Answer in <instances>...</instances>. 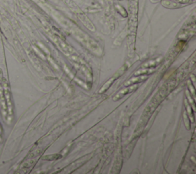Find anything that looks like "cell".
<instances>
[{
  "label": "cell",
  "mask_w": 196,
  "mask_h": 174,
  "mask_svg": "<svg viewBox=\"0 0 196 174\" xmlns=\"http://www.w3.org/2000/svg\"><path fill=\"white\" fill-rule=\"evenodd\" d=\"M184 121H185V126H186V127H187V129L189 130V127H190V126H189V121L190 120H189V118H187V116H186V111H185V113H184Z\"/></svg>",
  "instance_id": "obj_10"
},
{
  "label": "cell",
  "mask_w": 196,
  "mask_h": 174,
  "mask_svg": "<svg viewBox=\"0 0 196 174\" xmlns=\"http://www.w3.org/2000/svg\"><path fill=\"white\" fill-rule=\"evenodd\" d=\"M147 78H148V76L147 75H144V76L138 75V77H136V78H131L130 80L126 81V82L124 83V86H126H126L135 85V84H139V83L142 82V81L146 80Z\"/></svg>",
  "instance_id": "obj_4"
},
{
  "label": "cell",
  "mask_w": 196,
  "mask_h": 174,
  "mask_svg": "<svg viewBox=\"0 0 196 174\" xmlns=\"http://www.w3.org/2000/svg\"><path fill=\"white\" fill-rule=\"evenodd\" d=\"M3 90H4V95H5V99L6 100V102L5 103H7L8 106V111L11 116H12V100H11V95H10V91H9V85H8L7 81L5 79H3Z\"/></svg>",
  "instance_id": "obj_2"
},
{
  "label": "cell",
  "mask_w": 196,
  "mask_h": 174,
  "mask_svg": "<svg viewBox=\"0 0 196 174\" xmlns=\"http://www.w3.org/2000/svg\"><path fill=\"white\" fill-rule=\"evenodd\" d=\"M155 71L154 68H150V69H147V68H142V69H140L138 70L137 71H136L134 73V75L138 76V75H142L143 74H151L152 73L153 71Z\"/></svg>",
  "instance_id": "obj_7"
},
{
  "label": "cell",
  "mask_w": 196,
  "mask_h": 174,
  "mask_svg": "<svg viewBox=\"0 0 196 174\" xmlns=\"http://www.w3.org/2000/svg\"><path fill=\"white\" fill-rule=\"evenodd\" d=\"M79 19H81V20L84 22V25H85V26H86L87 27L90 29V30H91V31L95 30L94 26H93V24L91 23V21H90V20L87 18V16H85V15H79Z\"/></svg>",
  "instance_id": "obj_5"
},
{
  "label": "cell",
  "mask_w": 196,
  "mask_h": 174,
  "mask_svg": "<svg viewBox=\"0 0 196 174\" xmlns=\"http://www.w3.org/2000/svg\"><path fill=\"white\" fill-rule=\"evenodd\" d=\"M2 134V129H1V127H0V134Z\"/></svg>",
  "instance_id": "obj_13"
},
{
  "label": "cell",
  "mask_w": 196,
  "mask_h": 174,
  "mask_svg": "<svg viewBox=\"0 0 196 174\" xmlns=\"http://www.w3.org/2000/svg\"><path fill=\"white\" fill-rule=\"evenodd\" d=\"M186 96H187V97L189 98V101L191 102V103H192V104H193V108H194V111H195V104H194V103H195V101H194L193 100L191 99V96H190V94H189V91H186Z\"/></svg>",
  "instance_id": "obj_11"
},
{
  "label": "cell",
  "mask_w": 196,
  "mask_h": 174,
  "mask_svg": "<svg viewBox=\"0 0 196 174\" xmlns=\"http://www.w3.org/2000/svg\"><path fill=\"white\" fill-rule=\"evenodd\" d=\"M126 87H127V86H126ZM138 87H139V85H138V84H135V85H130V87H126L125 89H123L121 90V91H119L115 95L114 97H113V101H119V99H121L122 97H124L126 94H129V93H131V92H133V91H135V90L137 89Z\"/></svg>",
  "instance_id": "obj_3"
},
{
  "label": "cell",
  "mask_w": 196,
  "mask_h": 174,
  "mask_svg": "<svg viewBox=\"0 0 196 174\" xmlns=\"http://www.w3.org/2000/svg\"><path fill=\"white\" fill-rule=\"evenodd\" d=\"M162 5L165 6V7L167 8H178V7H181L182 5H179V4L178 3H171L170 1H163L162 2Z\"/></svg>",
  "instance_id": "obj_8"
},
{
  "label": "cell",
  "mask_w": 196,
  "mask_h": 174,
  "mask_svg": "<svg viewBox=\"0 0 196 174\" xmlns=\"http://www.w3.org/2000/svg\"><path fill=\"white\" fill-rule=\"evenodd\" d=\"M126 68H125V67H122L121 68H119V70L117 71V73H115L114 75L113 76L112 78H110V79H109V80H108L105 84H104V85H103V87H101V90H100V91H99V93L101 94V93H103V92L107 91L109 89V87H110V86H111V85L113 83V81H114L116 79H117L118 78H119V77H120V76L124 73V71H126Z\"/></svg>",
  "instance_id": "obj_1"
},
{
  "label": "cell",
  "mask_w": 196,
  "mask_h": 174,
  "mask_svg": "<svg viewBox=\"0 0 196 174\" xmlns=\"http://www.w3.org/2000/svg\"><path fill=\"white\" fill-rule=\"evenodd\" d=\"M185 107H186L187 111H188V113H189V120H191V122H194V116L193 114H192V111H191V106H190V104H189V103L187 102L186 100L185 101Z\"/></svg>",
  "instance_id": "obj_9"
},
{
  "label": "cell",
  "mask_w": 196,
  "mask_h": 174,
  "mask_svg": "<svg viewBox=\"0 0 196 174\" xmlns=\"http://www.w3.org/2000/svg\"><path fill=\"white\" fill-rule=\"evenodd\" d=\"M160 62V59H156V60H154V61H147L146 63H144L142 65V68H150V67H153V66H157Z\"/></svg>",
  "instance_id": "obj_6"
},
{
  "label": "cell",
  "mask_w": 196,
  "mask_h": 174,
  "mask_svg": "<svg viewBox=\"0 0 196 174\" xmlns=\"http://www.w3.org/2000/svg\"><path fill=\"white\" fill-rule=\"evenodd\" d=\"M188 84H189V88H191V93H192V94H193V97L194 98H195V88H194V87L191 85V81H189V82H188Z\"/></svg>",
  "instance_id": "obj_12"
}]
</instances>
